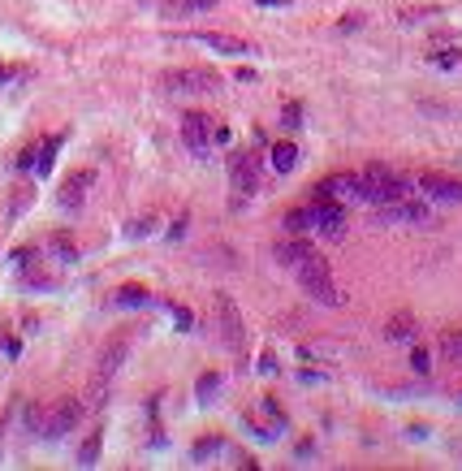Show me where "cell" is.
<instances>
[{"instance_id": "obj_1", "label": "cell", "mask_w": 462, "mask_h": 471, "mask_svg": "<svg viewBox=\"0 0 462 471\" xmlns=\"http://www.w3.org/2000/svg\"><path fill=\"white\" fill-rule=\"evenodd\" d=\"M410 186L398 178V173H389L384 164H368L363 173H358V199L380 208V204H393V199H406Z\"/></svg>"}, {"instance_id": "obj_2", "label": "cell", "mask_w": 462, "mask_h": 471, "mask_svg": "<svg viewBox=\"0 0 462 471\" xmlns=\"http://www.w3.org/2000/svg\"><path fill=\"white\" fill-rule=\"evenodd\" d=\"M294 277H298V286L312 294L316 303H324V307H337L342 303V294H337V286H332V268H328V260L320 255V251H312L298 268H294Z\"/></svg>"}, {"instance_id": "obj_3", "label": "cell", "mask_w": 462, "mask_h": 471, "mask_svg": "<svg viewBox=\"0 0 462 471\" xmlns=\"http://www.w3.org/2000/svg\"><path fill=\"white\" fill-rule=\"evenodd\" d=\"M212 307H216V329H220V342H225V351L242 355V346H246V329H242V311H238V303L229 299L225 290H216Z\"/></svg>"}, {"instance_id": "obj_4", "label": "cell", "mask_w": 462, "mask_h": 471, "mask_svg": "<svg viewBox=\"0 0 462 471\" xmlns=\"http://www.w3.org/2000/svg\"><path fill=\"white\" fill-rule=\"evenodd\" d=\"M125 355H130V337L117 333V337L104 346V355H99V372H95V385H91V402H95V407L104 402V385L113 381V372L125 363Z\"/></svg>"}, {"instance_id": "obj_5", "label": "cell", "mask_w": 462, "mask_h": 471, "mask_svg": "<svg viewBox=\"0 0 462 471\" xmlns=\"http://www.w3.org/2000/svg\"><path fill=\"white\" fill-rule=\"evenodd\" d=\"M312 230H316L320 238H328V242L346 238V208H342L337 199H316V204H312Z\"/></svg>"}, {"instance_id": "obj_6", "label": "cell", "mask_w": 462, "mask_h": 471, "mask_svg": "<svg viewBox=\"0 0 462 471\" xmlns=\"http://www.w3.org/2000/svg\"><path fill=\"white\" fill-rule=\"evenodd\" d=\"M83 411H87V407H83L78 398H65V402H57L52 411L43 415V424H39V433H43V437H52V441H61V437H65L69 428H78V419H83Z\"/></svg>"}, {"instance_id": "obj_7", "label": "cell", "mask_w": 462, "mask_h": 471, "mask_svg": "<svg viewBox=\"0 0 462 471\" xmlns=\"http://www.w3.org/2000/svg\"><path fill=\"white\" fill-rule=\"evenodd\" d=\"M164 87L182 91V95H208V91L220 87V78L208 69H173V73H164Z\"/></svg>"}, {"instance_id": "obj_8", "label": "cell", "mask_w": 462, "mask_h": 471, "mask_svg": "<svg viewBox=\"0 0 462 471\" xmlns=\"http://www.w3.org/2000/svg\"><path fill=\"white\" fill-rule=\"evenodd\" d=\"M229 182L238 195H255L260 190V156L255 152H234L229 156Z\"/></svg>"}, {"instance_id": "obj_9", "label": "cell", "mask_w": 462, "mask_h": 471, "mask_svg": "<svg viewBox=\"0 0 462 471\" xmlns=\"http://www.w3.org/2000/svg\"><path fill=\"white\" fill-rule=\"evenodd\" d=\"M182 143L190 147L195 156H208V147H212V121H208V113H182Z\"/></svg>"}, {"instance_id": "obj_10", "label": "cell", "mask_w": 462, "mask_h": 471, "mask_svg": "<svg viewBox=\"0 0 462 471\" xmlns=\"http://www.w3.org/2000/svg\"><path fill=\"white\" fill-rule=\"evenodd\" d=\"M376 220H402V225H428L432 212L428 204H415V199H393V204H380L376 208Z\"/></svg>"}, {"instance_id": "obj_11", "label": "cell", "mask_w": 462, "mask_h": 471, "mask_svg": "<svg viewBox=\"0 0 462 471\" xmlns=\"http://www.w3.org/2000/svg\"><path fill=\"white\" fill-rule=\"evenodd\" d=\"M312 251H316V246L307 242V238L290 234V238H281V242H276V251H272V255H276V264H281V268H290V272H294L307 255H312Z\"/></svg>"}, {"instance_id": "obj_12", "label": "cell", "mask_w": 462, "mask_h": 471, "mask_svg": "<svg viewBox=\"0 0 462 471\" xmlns=\"http://www.w3.org/2000/svg\"><path fill=\"white\" fill-rule=\"evenodd\" d=\"M419 190L432 195V199H445V204H458V199H462V182H458V178H441V173H424V178H419Z\"/></svg>"}, {"instance_id": "obj_13", "label": "cell", "mask_w": 462, "mask_h": 471, "mask_svg": "<svg viewBox=\"0 0 462 471\" xmlns=\"http://www.w3.org/2000/svg\"><path fill=\"white\" fill-rule=\"evenodd\" d=\"M190 39H195V43L216 48V52H225V57H246V52H251V43H246V39H238V35H220V31H195Z\"/></svg>"}, {"instance_id": "obj_14", "label": "cell", "mask_w": 462, "mask_h": 471, "mask_svg": "<svg viewBox=\"0 0 462 471\" xmlns=\"http://www.w3.org/2000/svg\"><path fill=\"white\" fill-rule=\"evenodd\" d=\"M87 186H91V169H78V173H69L65 178V186H61V208L65 212H74V208H83V195H87Z\"/></svg>"}, {"instance_id": "obj_15", "label": "cell", "mask_w": 462, "mask_h": 471, "mask_svg": "<svg viewBox=\"0 0 462 471\" xmlns=\"http://www.w3.org/2000/svg\"><path fill=\"white\" fill-rule=\"evenodd\" d=\"M113 303H117V307H147V303H151V290L139 286V281H130V286H121V290L113 294Z\"/></svg>"}, {"instance_id": "obj_16", "label": "cell", "mask_w": 462, "mask_h": 471, "mask_svg": "<svg viewBox=\"0 0 462 471\" xmlns=\"http://www.w3.org/2000/svg\"><path fill=\"white\" fill-rule=\"evenodd\" d=\"M57 147H61V134L57 139H48L43 147H35V173H39V178H48V173H52V160H57Z\"/></svg>"}, {"instance_id": "obj_17", "label": "cell", "mask_w": 462, "mask_h": 471, "mask_svg": "<svg viewBox=\"0 0 462 471\" xmlns=\"http://www.w3.org/2000/svg\"><path fill=\"white\" fill-rule=\"evenodd\" d=\"M441 355L449 363H462V329H441Z\"/></svg>"}, {"instance_id": "obj_18", "label": "cell", "mask_w": 462, "mask_h": 471, "mask_svg": "<svg viewBox=\"0 0 462 471\" xmlns=\"http://www.w3.org/2000/svg\"><path fill=\"white\" fill-rule=\"evenodd\" d=\"M272 164H276V173H290L298 164V147L294 143H276L272 147Z\"/></svg>"}, {"instance_id": "obj_19", "label": "cell", "mask_w": 462, "mask_h": 471, "mask_svg": "<svg viewBox=\"0 0 462 471\" xmlns=\"http://www.w3.org/2000/svg\"><path fill=\"white\" fill-rule=\"evenodd\" d=\"M312 230V208H294V212H286V234H307Z\"/></svg>"}, {"instance_id": "obj_20", "label": "cell", "mask_w": 462, "mask_h": 471, "mask_svg": "<svg viewBox=\"0 0 462 471\" xmlns=\"http://www.w3.org/2000/svg\"><path fill=\"white\" fill-rule=\"evenodd\" d=\"M384 333H389L393 342H406V337H415V320L402 311V316H393V320H389V329H384Z\"/></svg>"}, {"instance_id": "obj_21", "label": "cell", "mask_w": 462, "mask_h": 471, "mask_svg": "<svg viewBox=\"0 0 462 471\" xmlns=\"http://www.w3.org/2000/svg\"><path fill=\"white\" fill-rule=\"evenodd\" d=\"M99 441H104L99 433H91V437L83 441V450H78V467H95V458H99Z\"/></svg>"}, {"instance_id": "obj_22", "label": "cell", "mask_w": 462, "mask_h": 471, "mask_svg": "<svg viewBox=\"0 0 462 471\" xmlns=\"http://www.w3.org/2000/svg\"><path fill=\"white\" fill-rule=\"evenodd\" d=\"M216 0H164L169 13H190V9H212Z\"/></svg>"}, {"instance_id": "obj_23", "label": "cell", "mask_w": 462, "mask_h": 471, "mask_svg": "<svg viewBox=\"0 0 462 471\" xmlns=\"http://www.w3.org/2000/svg\"><path fill=\"white\" fill-rule=\"evenodd\" d=\"M52 251H57L65 264H69V260H78V246L69 242V234H52Z\"/></svg>"}, {"instance_id": "obj_24", "label": "cell", "mask_w": 462, "mask_h": 471, "mask_svg": "<svg viewBox=\"0 0 462 471\" xmlns=\"http://www.w3.org/2000/svg\"><path fill=\"white\" fill-rule=\"evenodd\" d=\"M281 121H286L290 130H298V126H302V104H298V100H290L286 108H281Z\"/></svg>"}, {"instance_id": "obj_25", "label": "cell", "mask_w": 462, "mask_h": 471, "mask_svg": "<svg viewBox=\"0 0 462 471\" xmlns=\"http://www.w3.org/2000/svg\"><path fill=\"white\" fill-rule=\"evenodd\" d=\"M428 61H432V65H436V69H454V65H458V61H462V52H458V48H449V52H432V57H428Z\"/></svg>"}, {"instance_id": "obj_26", "label": "cell", "mask_w": 462, "mask_h": 471, "mask_svg": "<svg viewBox=\"0 0 462 471\" xmlns=\"http://www.w3.org/2000/svg\"><path fill=\"white\" fill-rule=\"evenodd\" d=\"M173 320H177V329H182V333L195 329V316H190V307H182V303H173Z\"/></svg>"}, {"instance_id": "obj_27", "label": "cell", "mask_w": 462, "mask_h": 471, "mask_svg": "<svg viewBox=\"0 0 462 471\" xmlns=\"http://www.w3.org/2000/svg\"><path fill=\"white\" fill-rule=\"evenodd\" d=\"M212 389H220V377L216 372H203L199 377V398H212Z\"/></svg>"}, {"instance_id": "obj_28", "label": "cell", "mask_w": 462, "mask_h": 471, "mask_svg": "<svg viewBox=\"0 0 462 471\" xmlns=\"http://www.w3.org/2000/svg\"><path fill=\"white\" fill-rule=\"evenodd\" d=\"M216 450H220V441H216V437H203V441L195 445V458H208V454H216Z\"/></svg>"}, {"instance_id": "obj_29", "label": "cell", "mask_w": 462, "mask_h": 471, "mask_svg": "<svg viewBox=\"0 0 462 471\" xmlns=\"http://www.w3.org/2000/svg\"><path fill=\"white\" fill-rule=\"evenodd\" d=\"M13 264H18V268H31V264H35V251H31V246H18V251H13Z\"/></svg>"}, {"instance_id": "obj_30", "label": "cell", "mask_w": 462, "mask_h": 471, "mask_svg": "<svg viewBox=\"0 0 462 471\" xmlns=\"http://www.w3.org/2000/svg\"><path fill=\"white\" fill-rule=\"evenodd\" d=\"M39 424H43V411H39V407H27V428L39 433Z\"/></svg>"}, {"instance_id": "obj_31", "label": "cell", "mask_w": 462, "mask_h": 471, "mask_svg": "<svg viewBox=\"0 0 462 471\" xmlns=\"http://www.w3.org/2000/svg\"><path fill=\"white\" fill-rule=\"evenodd\" d=\"M410 367H415V372H428V367H432L428 351H415V355H410Z\"/></svg>"}, {"instance_id": "obj_32", "label": "cell", "mask_w": 462, "mask_h": 471, "mask_svg": "<svg viewBox=\"0 0 462 471\" xmlns=\"http://www.w3.org/2000/svg\"><path fill=\"white\" fill-rule=\"evenodd\" d=\"M151 230H156V225H151V216H143L139 225H130V234H134V238H139V234H151Z\"/></svg>"}, {"instance_id": "obj_33", "label": "cell", "mask_w": 462, "mask_h": 471, "mask_svg": "<svg viewBox=\"0 0 462 471\" xmlns=\"http://www.w3.org/2000/svg\"><path fill=\"white\" fill-rule=\"evenodd\" d=\"M260 9H286V0H255Z\"/></svg>"}, {"instance_id": "obj_34", "label": "cell", "mask_w": 462, "mask_h": 471, "mask_svg": "<svg viewBox=\"0 0 462 471\" xmlns=\"http://www.w3.org/2000/svg\"><path fill=\"white\" fill-rule=\"evenodd\" d=\"M9 78H18V69L13 65H0V83H9Z\"/></svg>"}]
</instances>
